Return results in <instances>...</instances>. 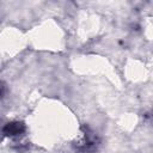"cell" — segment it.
Here are the masks:
<instances>
[{"label": "cell", "instance_id": "obj_1", "mask_svg": "<svg viewBox=\"0 0 153 153\" xmlns=\"http://www.w3.org/2000/svg\"><path fill=\"white\" fill-rule=\"evenodd\" d=\"M23 131H24V124L23 123H19V122L7 123L4 127V134L5 135L13 136V135H18V134H20Z\"/></svg>", "mask_w": 153, "mask_h": 153}]
</instances>
